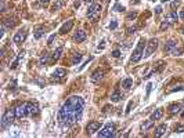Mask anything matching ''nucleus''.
I'll use <instances>...</instances> for the list:
<instances>
[{
    "mask_svg": "<svg viewBox=\"0 0 184 138\" xmlns=\"http://www.w3.org/2000/svg\"><path fill=\"white\" fill-rule=\"evenodd\" d=\"M85 109V101L82 97L73 95L64 102L58 111V124L62 129H71L75 123L80 122Z\"/></svg>",
    "mask_w": 184,
    "mask_h": 138,
    "instance_id": "obj_1",
    "label": "nucleus"
},
{
    "mask_svg": "<svg viewBox=\"0 0 184 138\" xmlns=\"http://www.w3.org/2000/svg\"><path fill=\"white\" fill-rule=\"evenodd\" d=\"M15 119H17L15 111H14V109H7V111L3 113V116H1L0 129H1V130H6L7 127H10V126L14 123V120H15Z\"/></svg>",
    "mask_w": 184,
    "mask_h": 138,
    "instance_id": "obj_2",
    "label": "nucleus"
},
{
    "mask_svg": "<svg viewBox=\"0 0 184 138\" xmlns=\"http://www.w3.org/2000/svg\"><path fill=\"white\" fill-rule=\"evenodd\" d=\"M145 46H147V43H145V39H140L138 40V44H137L136 50L133 51V54H132V58H130V61L133 62V64H136V62H138L143 57H144V51H145Z\"/></svg>",
    "mask_w": 184,
    "mask_h": 138,
    "instance_id": "obj_3",
    "label": "nucleus"
},
{
    "mask_svg": "<svg viewBox=\"0 0 184 138\" xmlns=\"http://www.w3.org/2000/svg\"><path fill=\"white\" fill-rule=\"evenodd\" d=\"M100 15H101V4L100 3H93L87 11L89 19L90 21H97L100 18Z\"/></svg>",
    "mask_w": 184,
    "mask_h": 138,
    "instance_id": "obj_4",
    "label": "nucleus"
},
{
    "mask_svg": "<svg viewBox=\"0 0 184 138\" xmlns=\"http://www.w3.org/2000/svg\"><path fill=\"white\" fill-rule=\"evenodd\" d=\"M115 135V124L113 123H108L107 126H104V129L101 131H98V137L101 138H109Z\"/></svg>",
    "mask_w": 184,
    "mask_h": 138,
    "instance_id": "obj_5",
    "label": "nucleus"
},
{
    "mask_svg": "<svg viewBox=\"0 0 184 138\" xmlns=\"http://www.w3.org/2000/svg\"><path fill=\"white\" fill-rule=\"evenodd\" d=\"M156 47H158V40L156 39H151L148 43H147V46H145V51H144V58L147 57H150L155 50H156Z\"/></svg>",
    "mask_w": 184,
    "mask_h": 138,
    "instance_id": "obj_6",
    "label": "nucleus"
},
{
    "mask_svg": "<svg viewBox=\"0 0 184 138\" xmlns=\"http://www.w3.org/2000/svg\"><path fill=\"white\" fill-rule=\"evenodd\" d=\"M65 77H66V70L62 68H58L53 72V75H51V82H62Z\"/></svg>",
    "mask_w": 184,
    "mask_h": 138,
    "instance_id": "obj_7",
    "label": "nucleus"
},
{
    "mask_svg": "<svg viewBox=\"0 0 184 138\" xmlns=\"http://www.w3.org/2000/svg\"><path fill=\"white\" fill-rule=\"evenodd\" d=\"M15 116L17 119H22L24 116L28 115V112H26V102L25 104H19L18 107H15Z\"/></svg>",
    "mask_w": 184,
    "mask_h": 138,
    "instance_id": "obj_8",
    "label": "nucleus"
},
{
    "mask_svg": "<svg viewBox=\"0 0 184 138\" xmlns=\"http://www.w3.org/2000/svg\"><path fill=\"white\" fill-rule=\"evenodd\" d=\"M26 112L28 115H38L39 113V105L36 102H26Z\"/></svg>",
    "mask_w": 184,
    "mask_h": 138,
    "instance_id": "obj_9",
    "label": "nucleus"
},
{
    "mask_svg": "<svg viewBox=\"0 0 184 138\" xmlns=\"http://www.w3.org/2000/svg\"><path fill=\"white\" fill-rule=\"evenodd\" d=\"M25 39H26V31H18L15 35H14V38H13V42H14L15 44H21Z\"/></svg>",
    "mask_w": 184,
    "mask_h": 138,
    "instance_id": "obj_10",
    "label": "nucleus"
},
{
    "mask_svg": "<svg viewBox=\"0 0 184 138\" xmlns=\"http://www.w3.org/2000/svg\"><path fill=\"white\" fill-rule=\"evenodd\" d=\"M100 127H101V123L97 122V120H93L87 124V133L89 134H94L96 131L100 130Z\"/></svg>",
    "mask_w": 184,
    "mask_h": 138,
    "instance_id": "obj_11",
    "label": "nucleus"
},
{
    "mask_svg": "<svg viewBox=\"0 0 184 138\" xmlns=\"http://www.w3.org/2000/svg\"><path fill=\"white\" fill-rule=\"evenodd\" d=\"M73 28V19H69V21H66V22L60 28V33L61 35H65V33H68V32L71 31Z\"/></svg>",
    "mask_w": 184,
    "mask_h": 138,
    "instance_id": "obj_12",
    "label": "nucleus"
},
{
    "mask_svg": "<svg viewBox=\"0 0 184 138\" xmlns=\"http://www.w3.org/2000/svg\"><path fill=\"white\" fill-rule=\"evenodd\" d=\"M177 46H179V44H177L176 40H169L168 43H166V46H165V53L172 54V51H173Z\"/></svg>",
    "mask_w": 184,
    "mask_h": 138,
    "instance_id": "obj_13",
    "label": "nucleus"
},
{
    "mask_svg": "<svg viewBox=\"0 0 184 138\" xmlns=\"http://www.w3.org/2000/svg\"><path fill=\"white\" fill-rule=\"evenodd\" d=\"M180 17L177 15V13H175V11H172V13H169V14H166V18H165V21H168L170 25L172 23H176L177 19H179Z\"/></svg>",
    "mask_w": 184,
    "mask_h": 138,
    "instance_id": "obj_14",
    "label": "nucleus"
},
{
    "mask_svg": "<svg viewBox=\"0 0 184 138\" xmlns=\"http://www.w3.org/2000/svg\"><path fill=\"white\" fill-rule=\"evenodd\" d=\"M86 32L85 31H78L75 35H73V40L75 42H78V43H80V42H83V40H86Z\"/></svg>",
    "mask_w": 184,
    "mask_h": 138,
    "instance_id": "obj_15",
    "label": "nucleus"
},
{
    "mask_svg": "<svg viewBox=\"0 0 184 138\" xmlns=\"http://www.w3.org/2000/svg\"><path fill=\"white\" fill-rule=\"evenodd\" d=\"M104 76V70L103 69H97L96 72H93V75H91V82H98L100 79H103Z\"/></svg>",
    "mask_w": 184,
    "mask_h": 138,
    "instance_id": "obj_16",
    "label": "nucleus"
},
{
    "mask_svg": "<svg viewBox=\"0 0 184 138\" xmlns=\"http://www.w3.org/2000/svg\"><path fill=\"white\" fill-rule=\"evenodd\" d=\"M162 116H163V109H162V108H158V109H155V111L152 112L151 119L152 120H159Z\"/></svg>",
    "mask_w": 184,
    "mask_h": 138,
    "instance_id": "obj_17",
    "label": "nucleus"
},
{
    "mask_svg": "<svg viewBox=\"0 0 184 138\" xmlns=\"http://www.w3.org/2000/svg\"><path fill=\"white\" fill-rule=\"evenodd\" d=\"M166 130H168V126H166V124H159L158 129H156V131H155V137H162V135L166 133Z\"/></svg>",
    "mask_w": 184,
    "mask_h": 138,
    "instance_id": "obj_18",
    "label": "nucleus"
},
{
    "mask_svg": "<svg viewBox=\"0 0 184 138\" xmlns=\"http://www.w3.org/2000/svg\"><path fill=\"white\" fill-rule=\"evenodd\" d=\"M62 47H58L54 53L51 54V62H56V61H58L60 60V57H61V54H62Z\"/></svg>",
    "mask_w": 184,
    "mask_h": 138,
    "instance_id": "obj_19",
    "label": "nucleus"
},
{
    "mask_svg": "<svg viewBox=\"0 0 184 138\" xmlns=\"http://www.w3.org/2000/svg\"><path fill=\"white\" fill-rule=\"evenodd\" d=\"M48 60H51V54H48L47 51H44V53H43V55L40 57L39 64H40V65H46V64L48 62Z\"/></svg>",
    "mask_w": 184,
    "mask_h": 138,
    "instance_id": "obj_20",
    "label": "nucleus"
},
{
    "mask_svg": "<svg viewBox=\"0 0 184 138\" xmlns=\"http://www.w3.org/2000/svg\"><path fill=\"white\" fill-rule=\"evenodd\" d=\"M122 87H123L125 90H130V88L133 87V79H130V77L125 79V80L122 82Z\"/></svg>",
    "mask_w": 184,
    "mask_h": 138,
    "instance_id": "obj_21",
    "label": "nucleus"
},
{
    "mask_svg": "<svg viewBox=\"0 0 184 138\" xmlns=\"http://www.w3.org/2000/svg\"><path fill=\"white\" fill-rule=\"evenodd\" d=\"M24 55H25V51L22 50L21 53L18 54V57H17V60H15V61L13 62V64H11V69H15L17 66H18V64H19V61H21V58H24Z\"/></svg>",
    "mask_w": 184,
    "mask_h": 138,
    "instance_id": "obj_22",
    "label": "nucleus"
},
{
    "mask_svg": "<svg viewBox=\"0 0 184 138\" xmlns=\"http://www.w3.org/2000/svg\"><path fill=\"white\" fill-rule=\"evenodd\" d=\"M152 126H154V120H152V119H150V120H145V122L141 124V130L147 131L148 129H151Z\"/></svg>",
    "mask_w": 184,
    "mask_h": 138,
    "instance_id": "obj_23",
    "label": "nucleus"
},
{
    "mask_svg": "<svg viewBox=\"0 0 184 138\" xmlns=\"http://www.w3.org/2000/svg\"><path fill=\"white\" fill-rule=\"evenodd\" d=\"M80 61H82V54H80V53L73 54L72 60H71V64H72V65H78Z\"/></svg>",
    "mask_w": 184,
    "mask_h": 138,
    "instance_id": "obj_24",
    "label": "nucleus"
},
{
    "mask_svg": "<svg viewBox=\"0 0 184 138\" xmlns=\"http://www.w3.org/2000/svg\"><path fill=\"white\" fill-rule=\"evenodd\" d=\"M120 98H122V94L119 92V90H115V91L112 92V95H111V101H112V102H118Z\"/></svg>",
    "mask_w": 184,
    "mask_h": 138,
    "instance_id": "obj_25",
    "label": "nucleus"
},
{
    "mask_svg": "<svg viewBox=\"0 0 184 138\" xmlns=\"http://www.w3.org/2000/svg\"><path fill=\"white\" fill-rule=\"evenodd\" d=\"M15 23H17V21L14 19V18H8V19H6V21H4L3 26H7V28H13V26H14Z\"/></svg>",
    "mask_w": 184,
    "mask_h": 138,
    "instance_id": "obj_26",
    "label": "nucleus"
},
{
    "mask_svg": "<svg viewBox=\"0 0 184 138\" xmlns=\"http://www.w3.org/2000/svg\"><path fill=\"white\" fill-rule=\"evenodd\" d=\"M180 109H181L180 104H173V105H170V113H179Z\"/></svg>",
    "mask_w": 184,
    "mask_h": 138,
    "instance_id": "obj_27",
    "label": "nucleus"
},
{
    "mask_svg": "<svg viewBox=\"0 0 184 138\" xmlns=\"http://www.w3.org/2000/svg\"><path fill=\"white\" fill-rule=\"evenodd\" d=\"M183 51H184V48L183 47H180V46H177L173 51H172V55H175V57H177V55H181L183 54Z\"/></svg>",
    "mask_w": 184,
    "mask_h": 138,
    "instance_id": "obj_28",
    "label": "nucleus"
},
{
    "mask_svg": "<svg viewBox=\"0 0 184 138\" xmlns=\"http://www.w3.org/2000/svg\"><path fill=\"white\" fill-rule=\"evenodd\" d=\"M43 33H44V32H43V28L40 26V28H38V31H36V33H35V38H36V39H40Z\"/></svg>",
    "mask_w": 184,
    "mask_h": 138,
    "instance_id": "obj_29",
    "label": "nucleus"
},
{
    "mask_svg": "<svg viewBox=\"0 0 184 138\" xmlns=\"http://www.w3.org/2000/svg\"><path fill=\"white\" fill-rule=\"evenodd\" d=\"M113 10L118 11V13H122V11H125L126 8L123 7V6H120V4H115V6H113Z\"/></svg>",
    "mask_w": 184,
    "mask_h": 138,
    "instance_id": "obj_30",
    "label": "nucleus"
},
{
    "mask_svg": "<svg viewBox=\"0 0 184 138\" xmlns=\"http://www.w3.org/2000/svg\"><path fill=\"white\" fill-rule=\"evenodd\" d=\"M175 131L176 133H184V126L183 124H177L176 127H175Z\"/></svg>",
    "mask_w": 184,
    "mask_h": 138,
    "instance_id": "obj_31",
    "label": "nucleus"
},
{
    "mask_svg": "<svg viewBox=\"0 0 184 138\" xmlns=\"http://www.w3.org/2000/svg\"><path fill=\"white\" fill-rule=\"evenodd\" d=\"M169 25H170V23H169L168 21H163V22L160 23V31H165V29H168Z\"/></svg>",
    "mask_w": 184,
    "mask_h": 138,
    "instance_id": "obj_32",
    "label": "nucleus"
},
{
    "mask_svg": "<svg viewBox=\"0 0 184 138\" xmlns=\"http://www.w3.org/2000/svg\"><path fill=\"white\" fill-rule=\"evenodd\" d=\"M60 7H61V1H57L56 4L53 6V8H51V10H53V11H57V10H60Z\"/></svg>",
    "mask_w": 184,
    "mask_h": 138,
    "instance_id": "obj_33",
    "label": "nucleus"
},
{
    "mask_svg": "<svg viewBox=\"0 0 184 138\" xmlns=\"http://www.w3.org/2000/svg\"><path fill=\"white\" fill-rule=\"evenodd\" d=\"M54 39H56V33H54V35H51V36L48 38V40H47V44H48V46H50V44H53Z\"/></svg>",
    "mask_w": 184,
    "mask_h": 138,
    "instance_id": "obj_34",
    "label": "nucleus"
},
{
    "mask_svg": "<svg viewBox=\"0 0 184 138\" xmlns=\"http://www.w3.org/2000/svg\"><path fill=\"white\" fill-rule=\"evenodd\" d=\"M179 6H180V1H179V0H176V1H172V10L177 8Z\"/></svg>",
    "mask_w": 184,
    "mask_h": 138,
    "instance_id": "obj_35",
    "label": "nucleus"
},
{
    "mask_svg": "<svg viewBox=\"0 0 184 138\" xmlns=\"http://www.w3.org/2000/svg\"><path fill=\"white\" fill-rule=\"evenodd\" d=\"M116 26H118V22H116V21H112V22L109 23V29H116Z\"/></svg>",
    "mask_w": 184,
    "mask_h": 138,
    "instance_id": "obj_36",
    "label": "nucleus"
},
{
    "mask_svg": "<svg viewBox=\"0 0 184 138\" xmlns=\"http://www.w3.org/2000/svg\"><path fill=\"white\" fill-rule=\"evenodd\" d=\"M112 57H115V58L120 57V51L119 50H113V51H112Z\"/></svg>",
    "mask_w": 184,
    "mask_h": 138,
    "instance_id": "obj_37",
    "label": "nucleus"
},
{
    "mask_svg": "<svg viewBox=\"0 0 184 138\" xmlns=\"http://www.w3.org/2000/svg\"><path fill=\"white\" fill-rule=\"evenodd\" d=\"M136 17H137V13H136V11H133V13H130V14L128 15V18H129V19H134Z\"/></svg>",
    "mask_w": 184,
    "mask_h": 138,
    "instance_id": "obj_38",
    "label": "nucleus"
},
{
    "mask_svg": "<svg viewBox=\"0 0 184 138\" xmlns=\"http://www.w3.org/2000/svg\"><path fill=\"white\" fill-rule=\"evenodd\" d=\"M136 31H137V26H133V28H129V29H128V33H130V35H132V33H134Z\"/></svg>",
    "mask_w": 184,
    "mask_h": 138,
    "instance_id": "obj_39",
    "label": "nucleus"
},
{
    "mask_svg": "<svg viewBox=\"0 0 184 138\" xmlns=\"http://www.w3.org/2000/svg\"><path fill=\"white\" fill-rule=\"evenodd\" d=\"M151 87H152L151 83H148V84H147V95H148V94L151 92Z\"/></svg>",
    "mask_w": 184,
    "mask_h": 138,
    "instance_id": "obj_40",
    "label": "nucleus"
},
{
    "mask_svg": "<svg viewBox=\"0 0 184 138\" xmlns=\"http://www.w3.org/2000/svg\"><path fill=\"white\" fill-rule=\"evenodd\" d=\"M132 104H133V101H129V104H128V109H126V113H129V112H130V108H132Z\"/></svg>",
    "mask_w": 184,
    "mask_h": 138,
    "instance_id": "obj_41",
    "label": "nucleus"
},
{
    "mask_svg": "<svg viewBox=\"0 0 184 138\" xmlns=\"http://www.w3.org/2000/svg\"><path fill=\"white\" fill-rule=\"evenodd\" d=\"M155 13H156V14H160V13H162V7H160V6H158V7L155 8Z\"/></svg>",
    "mask_w": 184,
    "mask_h": 138,
    "instance_id": "obj_42",
    "label": "nucleus"
},
{
    "mask_svg": "<svg viewBox=\"0 0 184 138\" xmlns=\"http://www.w3.org/2000/svg\"><path fill=\"white\" fill-rule=\"evenodd\" d=\"M79 6H80V0H76L75 1V8H79Z\"/></svg>",
    "mask_w": 184,
    "mask_h": 138,
    "instance_id": "obj_43",
    "label": "nucleus"
},
{
    "mask_svg": "<svg viewBox=\"0 0 184 138\" xmlns=\"http://www.w3.org/2000/svg\"><path fill=\"white\" fill-rule=\"evenodd\" d=\"M179 17H180L181 19H184V10H181V11H180V14H179Z\"/></svg>",
    "mask_w": 184,
    "mask_h": 138,
    "instance_id": "obj_44",
    "label": "nucleus"
},
{
    "mask_svg": "<svg viewBox=\"0 0 184 138\" xmlns=\"http://www.w3.org/2000/svg\"><path fill=\"white\" fill-rule=\"evenodd\" d=\"M39 1H40V4H47L50 0H39Z\"/></svg>",
    "mask_w": 184,
    "mask_h": 138,
    "instance_id": "obj_45",
    "label": "nucleus"
},
{
    "mask_svg": "<svg viewBox=\"0 0 184 138\" xmlns=\"http://www.w3.org/2000/svg\"><path fill=\"white\" fill-rule=\"evenodd\" d=\"M140 3V0H132V4H138Z\"/></svg>",
    "mask_w": 184,
    "mask_h": 138,
    "instance_id": "obj_46",
    "label": "nucleus"
},
{
    "mask_svg": "<svg viewBox=\"0 0 184 138\" xmlns=\"http://www.w3.org/2000/svg\"><path fill=\"white\" fill-rule=\"evenodd\" d=\"M85 3H91V0H83Z\"/></svg>",
    "mask_w": 184,
    "mask_h": 138,
    "instance_id": "obj_47",
    "label": "nucleus"
},
{
    "mask_svg": "<svg viewBox=\"0 0 184 138\" xmlns=\"http://www.w3.org/2000/svg\"><path fill=\"white\" fill-rule=\"evenodd\" d=\"M160 1H162V3H166V1H169V0H160Z\"/></svg>",
    "mask_w": 184,
    "mask_h": 138,
    "instance_id": "obj_48",
    "label": "nucleus"
},
{
    "mask_svg": "<svg viewBox=\"0 0 184 138\" xmlns=\"http://www.w3.org/2000/svg\"><path fill=\"white\" fill-rule=\"evenodd\" d=\"M181 116H183V117H184V112H181Z\"/></svg>",
    "mask_w": 184,
    "mask_h": 138,
    "instance_id": "obj_49",
    "label": "nucleus"
},
{
    "mask_svg": "<svg viewBox=\"0 0 184 138\" xmlns=\"http://www.w3.org/2000/svg\"><path fill=\"white\" fill-rule=\"evenodd\" d=\"M183 35H184V29H183Z\"/></svg>",
    "mask_w": 184,
    "mask_h": 138,
    "instance_id": "obj_50",
    "label": "nucleus"
}]
</instances>
